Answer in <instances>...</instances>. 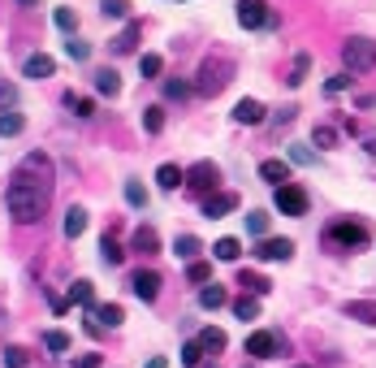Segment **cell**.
I'll use <instances>...</instances> for the list:
<instances>
[{"label":"cell","mask_w":376,"mask_h":368,"mask_svg":"<svg viewBox=\"0 0 376 368\" xmlns=\"http://www.w3.org/2000/svg\"><path fill=\"white\" fill-rule=\"evenodd\" d=\"M312 139H316V147H333V143H337V130H333V126H316Z\"/></svg>","instance_id":"46"},{"label":"cell","mask_w":376,"mask_h":368,"mask_svg":"<svg viewBox=\"0 0 376 368\" xmlns=\"http://www.w3.org/2000/svg\"><path fill=\"white\" fill-rule=\"evenodd\" d=\"M65 109H69L74 117H91V113H95V100H87V95H74V91H69V95H65Z\"/></svg>","instance_id":"30"},{"label":"cell","mask_w":376,"mask_h":368,"mask_svg":"<svg viewBox=\"0 0 376 368\" xmlns=\"http://www.w3.org/2000/svg\"><path fill=\"white\" fill-rule=\"evenodd\" d=\"M182 182H186L190 191H216V182H221V169H216L212 161H195L190 169H182Z\"/></svg>","instance_id":"6"},{"label":"cell","mask_w":376,"mask_h":368,"mask_svg":"<svg viewBox=\"0 0 376 368\" xmlns=\"http://www.w3.org/2000/svg\"><path fill=\"white\" fill-rule=\"evenodd\" d=\"M99 13L113 18V22H121L125 13H130V0H99Z\"/></svg>","instance_id":"33"},{"label":"cell","mask_w":376,"mask_h":368,"mask_svg":"<svg viewBox=\"0 0 376 368\" xmlns=\"http://www.w3.org/2000/svg\"><path fill=\"white\" fill-rule=\"evenodd\" d=\"M74 368H99V355L91 351V355H78V360H74Z\"/></svg>","instance_id":"49"},{"label":"cell","mask_w":376,"mask_h":368,"mask_svg":"<svg viewBox=\"0 0 376 368\" xmlns=\"http://www.w3.org/2000/svg\"><path fill=\"white\" fill-rule=\"evenodd\" d=\"M99 260H104L109 268H117V264L125 260V252L117 247V238H113V234H104V238H99Z\"/></svg>","instance_id":"21"},{"label":"cell","mask_w":376,"mask_h":368,"mask_svg":"<svg viewBox=\"0 0 376 368\" xmlns=\"http://www.w3.org/2000/svg\"><path fill=\"white\" fill-rule=\"evenodd\" d=\"M234 74H238L234 57L212 53V57H204V65H199V74H195V91L199 95H221L225 87L234 83Z\"/></svg>","instance_id":"1"},{"label":"cell","mask_w":376,"mask_h":368,"mask_svg":"<svg viewBox=\"0 0 376 368\" xmlns=\"http://www.w3.org/2000/svg\"><path fill=\"white\" fill-rule=\"evenodd\" d=\"M95 91H99V95H109V100H113V95H121L117 74H113V69H99V74H95Z\"/></svg>","instance_id":"24"},{"label":"cell","mask_w":376,"mask_h":368,"mask_svg":"<svg viewBox=\"0 0 376 368\" xmlns=\"http://www.w3.org/2000/svg\"><path fill=\"white\" fill-rule=\"evenodd\" d=\"M13 182H27V186H35V191H43V195H53V182H57V165H53V156H48V152L22 156Z\"/></svg>","instance_id":"3"},{"label":"cell","mask_w":376,"mask_h":368,"mask_svg":"<svg viewBox=\"0 0 376 368\" xmlns=\"http://www.w3.org/2000/svg\"><path fill=\"white\" fill-rule=\"evenodd\" d=\"M342 65H346V74H368V69H376V39L350 35V39L342 43Z\"/></svg>","instance_id":"4"},{"label":"cell","mask_w":376,"mask_h":368,"mask_svg":"<svg viewBox=\"0 0 376 368\" xmlns=\"http://www.w3.org/2000/svg\"><path fill=\"white\" fill-rule=\"evenodd\" d=\"M65 53H69V61H87V57H91V43H87V39H74V35H69Z\"/></svg>","instance_id":"39"},{"label":"cell","mask_w":376,"mask_h":368,"mask_svg":"<svg viewBox=\"0 0 376 368\" xmlns=\"http://www.w3.org/2000/svg\"><path fill=\"white\" fill-rule=\"evenodd\" d=\"M195 342H199V351H221L225 347V329H204Z\"/></svg>","instance_id":"32"},{"label":"cell","mask_w":376,"mask_h":368,"mask_svg":"<svg viewBox=\"0 0 376 368\" xmlns=\"http://www.w3.org/2000/svg\"><path fill=\"white\" fill-rule=\"evenodd\" d=\"M290 161H294V165H307V161H312V152H307V147H294Z\"/></svg>","instance_id":"50"},{"label":"cell","mask_w":376,"mask_h":368,"mask_svg":"<svg viewBox=\"0 0 376 368\" xmlns=\"http://www.w3.org/2000/svg\"><path fill=\"white\" fill-rule=\"evenodd\" d=\"M350 83H355V79H350V74H333V79L324 83V91H329V95H337V91H346Z\"/></svg>","instance_id":"47"},{"label":"cell","mask_w":376,"mask_h":368,"mask_svg":"<svg viewBox=\"0 0 376 368\" xmlns=\"http://www.w3.org/2000/svg\"><path fill=\"white\" fill-rule=\"evenodd\" d=\"M87 312H91V321H95L99 329H104V325H109V329H117V325L125 321V312H121V304H99V308H87Z\"/></svg>","instance_id":"15"},{"label":"cell","mask_w":376,"mask_h":368,"mask_svg":"<svg viewBox=\"0 0 376 368\" xmlns=\"http://www.w3.org/2000/svg\"><path fill=\"white\" fill-rule=\"evenodd\" d=\"M18 5H39V0H18Z\"/></svg>","instance_id":"53"},{"label":"cell","mask_w":376,"mask_h":368,"mask_svg":"<svg viewBox=\"0 0 376 368\" xmlns=\"http://www.w3.org/2000/svg\"><path fill=\"white\" fill-rule=\"evenodd\" d=\"M277 351H281V342H277V334H268V329H256L246 338V355H256V360H268Z\"/></svg>","instance_id":"11"},{"label":"cell","mask_w":376,"mask_h":368,"mask_svg":"<svg viewBox=\"0 0 376 368\" xmlns=\"http://www.w3.org/2000/svg\"><path fill=\"white\" fill-rule=\"evenodd\" d=\"M307 65H312V57L303 53V57H298V61H294V69H290V79H286V83H290V87H298V83H303V79H307Z\"/></svg>","instance_id":"42"},{"label":"cell","mask_w":376,"mask_h":368,"mask_svg":"<svg viewBox=\"0 0 376 368\" xmlns=\"http://www.w3.org/2000/svg\"><path fill=\"white\" fill-rule=\"evenodd\" d=\"M53 22H57V31H65V35L78 31V13H74V9H57V13H53Z\"/></svg>","instance_id":"35"},{"label":"cell","mask_w":376,"mask_h":368,"mask_svg":"<svg viewBox=\"0 0 376 368\" xmlns=\"http://www.w3.org/2000/svg\"><path fill=\"white\" fill-rule=\"evenodd\" d=\"M260 178L272 182V186H286V182H290V165H286V161H264V165H260Z\"/></svg>","instance_id":"17"},{"label":"cell","mask_w":376,"mask_h":368,"mask_svg":"<svg viewBox=\"0 0 376 368\" xmlns=\"http://www.w3.org/2000/svg\"><path fill=\"white\" fill-rule=\"evenodd\" d=\"M69 299H74V304H83V308H95V304H91V282H74Z\"/></svg>","instance_id":"43"},{"label":"cell","mask_w":376,"mask_h":368,"mask_svg":"<svg viewBox=\"0 0 376 368\" xmlns=\"http://www.w3.org/2000/svg\"><path fill=\"white\" fill-rule=\"evenodd\" d=\"M294 256V243L290 238H260L256 243V260H264V264H272V260H290Z\"/></svg>","instance_id":"9"},{"label":"cell","mask_w":376,"mask_h":368,"mask_svg":"<svg viewBox=\"0 0 376 368\" xmlns=\"http://www.w3.org/2000/svg\"><path fill=\"white\" fill-rule=\"evenodd\" d=\"M48 200H53V195H43V191H35L27 182H13L5 191V204H9L13 221H22V226H35V221L43 217V208H48Z\"/></svg>","instance_id":"2"},{"label":"cell","mask_w":376,"mask_h":368,"mask_svg":"<svg viewBox=\"0 0 376 368\" xmlns=\"http://www.w3.org/2000/svg\"><path fill=\"white\" fill-rule=\"evenodd\" d=\"M199 252H204V243H199L195 234H182L178 243H173V256H182V260H199Z\"/></svg>","instance_id":"22"},{"label":"cell","mask_w":376,"mask_h":368,"mask_svg":"<svg viewBox=\"0 0 376 368\" xmlns=\"http://www.w3.org/2000/svg\"><path fill=\"white\" fill-rule=\"evenodd\" d=\"M22 74H27V79H53V74H57V61L48 57V53H35V57L22 61Z\"/></svg>","instance_id":"13"},{"label":"cell","mask_w":376,"mask_h":368,"mask_svg":"<svg viewBox=\"0 0 376 368\" xmlns=\"http://www.w3.org/2000/svg\"><path fill=\"white\" fill-rule=\"evenodd\" d=\"M246 230L256 238H264L268 234V212H246Z\"/></svg>","instance_id":"41"},{"label":"cell","mask_w":376,"mask_h":368,"mask_svg":"<svg viewBox=\"0 0 376 368\" xmlns=\"http://www.w3.org/2000/svg\"><path fill=\"white\" fill-rule=\"evenodd\" d=\"M143 35V22H125V31L113 39V53H134V43Z\"/></svg>","instance_id":"18"},{"label":"cell","mask_w":376,"mask_h":368,"mask_svg":"<svg viewBox=\"0 0 376 368\" xmlns=\"http://www.w3.org/2000/svg\"><path fill=\"white\" fill-rule=\"evenodd\" d=\"M130 247H134L139 256L160 252V234H156V226H139V230H134V238H130Z\"/></svg>","instance_id":"14"},{"label":"cell","mask_w":376,"mask_h":368,"mask_svg":"<svg viewBox=\"0 0 376 368\" xmlns=\"http://www.w3.org/2000/svg\"><path fill=\"white\" fill-rule=\"evenodd\" d=\"M13 104H18V87L0 79V113H13Z\"/></svg>","instance_id":"38"},{"label":"cell","mask_w":376,"mask_h":368,"mask_svg":"<svg viewBox=\"0 0 376 368\" xmlns=\"http://www.w3.org/2000/svg\"><path fill=\"white\" fill-rule=\"evenodd\" d=\"M238 286H242V290H251V299H256V294H268V290H272V286H268V278H260V273H246V268L238 273Z\"/></svg>","instance_id":"23"},{"label":"cell","mask_w":376,"mask_h":368,"mask_svg":"<svg viewBox=\"0 0 376 368\" xmlns=\"http://www.w3.org/2000/svg\"><path fill=\"white\" fill-rule=\"evenodd\" d=\"M147 368H169V364H165V355H152V360H147Z\"/></svg>","instance_id":"51"},{"label":"cell","mask_w":376,"mask_h":368,"mask_svg":"<svg viewBox=\"0 0 376 368\" xmlns=\"http://www.w3.org/2000/svg\"><path fill=\"white\" fill-rule=\"evenodd\" d=\"M234 316H238V321H256V316H260V299H251V294L234 299Z\"/></svg>","instance_id":"29"},{"label":"cell","mask_w":376,"mask_h":368,"mask_svg":"<svg viewBox=\"0 0 376 368\" xmlns=\"http://www.w3.org/2000/svg\"><path fill=\"white\" fill-rule=\"evenodd\" d=\"M165 95H169V100H186V95H190V87H186L182 79H169V83H165Z\"/></svg>","instance_id":"45"},{"label":"cell","mask_w":376,"mask_h":368,"mask_svg":"<svg viewBox=\"0 0 376 368\" xmlns=\"http://www.w3.org/2000/svg\"><path fill=\"white\" fill-rule=\"evenodd\" d=\"M368 156H372V161H376V139H368Z\"/></svg>","instance_id":"52"},{"label":"cell","mask_w":376,"mask_h":368,"mask_svg":"<svg viewBox=\"0 0 376 368\" xmlns=\"http://www.w3.org/2000/svg\"><path fill=\"white\" fill-rule=\"evenodd\" d=\"M125 204H130V208H147V191L130 178V182H125Z\"/></svg>","instance_id":"36"},{"label":"cell","mask_w":376,"mask_h":368,"mask_svg":"<svg viewBox=\"0 0 376 368\" xmlns=\"http://www.w3.org/2000/svg\"><path fill=\"white\" fill-rule=\"evenodd\" d=\"M238 208V195L234 191H212L204 195V217H225V212H234Z\"/></svg>","instance_id":"12"},{"label":"cell","mask_w":376,"mask_h":368,"mask_svg":"<svg viewBox=\"0 0 376 368\" xmlns=\"http://www.w3.org/2000/svg\"><path fill=\"white\" fill-rule=\"evenodd\" d=\"M156 182H160L165 191H178V186H182V169H178V165H160V169H156Z\"/></svg>","instance_id":"27"},{"label":"cell","mask_w":376,"mask_h":368,"mask_svg":"<svg viewBox=\"0 0 376 368\" xmlns=\"http://www.w3.org/2000/svg\"><path fill=\"white\" fill-rule=\"evenodd\" d=\"M5 364H9V368H27V351H22V347H9V351H5Z\"/></svg>","instance_id":"48"},{"label":"cell","mask_w":376,"mask_h":368,"mask_svg":"<svg viewBox=\"0 0 376 368\" xmlns=\"http://www.w3.org/2000/svg\"><path fill=\"white\" fill-rule=\"evenodd\" d=\"M225 304H230V294H225V286H204V290H199V308H208V312H216V308H225Z\"/></svg>","instance_id":"19"},{"label":"cell","mask_w":376,"mask_h":368,"mask_svg":"<svg viewBox=\"0 0 376 368\" xmlns=\"http://www.w3.org/2000/svg\"><path fill=\"white\" fill-rule=\"evenodd\" d=\"M143 130H147V135H160V130H165V109H160V104L143 109Z\"/></svg>","instance_id":"28"},{"label":"cell","mask_w":376,"mask_h":368,"mask_svg":"<svg viewBox=\"0 0 376 368\" xmlns=\"http://www.w3.org/2000/svg\"><path fill=\"white\" fill-rule=\"evenodd\" d=\"M43 347H48V351H69V334L48 329V334H43Z\"/></svg>","instance_id":"40"},{"label":"cell","mask_w":376,"mask_h":368,"mask_svg":"<svg viewBox=\"0 0 376 368\" xmlns=\"http://www.w3.org/2000/svg\"><path fill=\"white\" fill-rule=\"evenodd\" d=\"M83 230H87V208L69 204V208H65V238H78Z\"/></svg>","instance_id":"20"},{"label":"cell","mask_w":376,"mask_h":368,"mask_svg":"<svg viewBox=\"0 0 376 368\" xmlns=\"http://www.w3.org/2000/svg\"><path fill=\"white\" fill-rule=\"evenodd\" d=\"M22 126H27V117H22V113H0V139L22 135Z\"/></svg>","instance_id":"25"},{"label":"cell","mask_w":376,"mask_h":368,"mask_svg":"<svg viewBox=\"0 0 376 368\" xmlns=\"http://www.w3.org/2000/svg\"><path fill=\"white\" fill-rule=\"evenodd\" d=\"M130 290L139 294L143 304H152L160 294V273H156V268H139V273H130Z\"/></svg>","instance_id":"10"},{"label":"cell","mask_w":376,"mask_h":368,"mask_svg":"<svg viewBox=\"0 0 376 368\" xmlns=\"http://www.w3.org/2000/svg\"><path fill=\"white\" fill-rule=\"evenodd\" d=\"M160 69H165V61H160L156 53H147V57H139V74H143V79H156Z\"/></svg>","instance_id":"37"},{"label":"cell","mask_w":376,"mask_h":368,"mask_svg":"<svg viewBox=\"0 0 376 368\" xmlns=\"http://www.w3.org/2000/svg\"><path fill=\"white\" fill-rule=\"evenodd\" d=\"M268 0H238V27L242 31H260L264 22H268Z\"/></svg>","instance_id":"7"},{"label":"cell","mask_w":376,"mask_h":368,"mask_svg":"<svg viewBox=\"0 0 376 368\" xmlns=\"http://www.w3.org/2000/svg\"><path fill=\"white\" fill-rule=\"evenodd\" d=\"M186 278H190V282H199V286H208V282H212V264H208V260H190Z\"/></svg>","instance_id":"34"},{"label":"cell","mask_w":376,"mask_h":368,"mask_svg":"<svg viewBox=\"0 0 376 368\" xmlns=\"http://www.w3.org/2000/svg\"><path fill=\"white\" fill-rule=\"evenodd\" d=\"M234 121H238V126H260V121H264V104L260 100H238L234 104Z\"/></svg>","instance_id":"16"},{"label":"cell","mask_w":376,"mask_h":368,"mask_svg":"<svg viewBox=\"0 0 376 368\" xmlns=\"http://www.w3.org/2000/svg\"><path fill=\"white\" fill-rule=\"evenodd\" d=\"M277 208H281V217H303L307 212V191L294 186V182L277 186Z\"/></svg>","instance_id":"8"},{"label":"cell","mask_w":376,"mask_h":368,"mask_svg":"<svg viewBox=\"0 0 376 368\" xmlns=\"http://www.w3.org/2000/svg\"><path fill=\"white\" fill-rule=\"evenodd\" d=\"M368 226L363 221H333L329 230H324V243H333L342 252H355V247H368Z\"/></svg>","instance_id":"5"},{"label":"cell","mask_w":376,"mask_h":368,"mask_svg":"<svg viewBox=\"0 0 376 368\" xmlns=\"http://www.w3.org/2000/svg\"><path fill=\"white\" fill-rule=\"evenodd\" d=\"M212 252H216V260H238V256H242V243H238V238H216Z\"/></svg>","instance_id":"31"},{"label":"cell","mask_w":376,"mask_h":368,"mask_svg":"<svg viewBox=\"0 0 376 368\" xmlns=\"http://www.w3.org/2000/svg\"><path fill=\"white\" fill-rule=\"evenodd\" d=\"M342 312H346V316H355V321H368V325H376V304H363V299H355V304H346Z\"/></svg>","instance_id":"26"},{"label":"cell","mask_w":376,"mask_h":368,"mask_svg":"<svg viewBox=\"0 0 376 368\" xmlns=\"http://www.w3.org/2000/svg\"><path fill=\"white\" fill-rule=\"evenodd\" d=\"M294 368H312V364H294Z\"/></svg>","instance_id":"54"},{"label":"cell","mask_w":376,"mask_h":368,"mask_svg":"<svg viewBox=\"0 0 376 368\" xmlns=\"http://www.w3.org/2000/svg\"><path fill=\"white\" fill-rule=\"evenodd\" d=\"M199 360H204V351H199V342L190 338L186 347H182V364H186V368H199Z\"/></svg>","instance_id":"44"}]
</instances>
